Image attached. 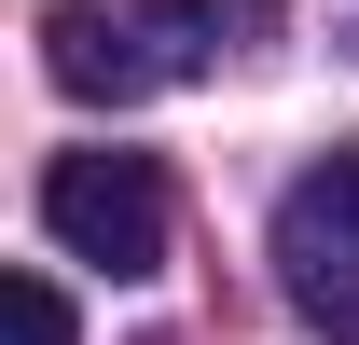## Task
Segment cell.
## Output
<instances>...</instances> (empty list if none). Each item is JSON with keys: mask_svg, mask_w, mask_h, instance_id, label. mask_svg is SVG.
Returning a JSON list of instances; mask_svg holds the SVG:
<instances>
[{"mask_svg": "<svg viewBox=\"0 0 359 345\" xmlns=\"http://www.w3.org/2000/svg\"><path fill=\"white\" fill-rule=\"evenodd\" d=\"M208 55H222L208 0H42V69L83 111H138V97L194 83Z\"/></svg>", "mask_w": 359, "mask_h": 345, "instance_id": "6da1fadb", "label": "cell"}, {"mask_svg": "<svg viewBox=\"0 0 359 345\" xmlns=\"http://www.w3.org/2000/svg\"><path fill=\"white\" fill-rule=\"evenodd\" d=\"M0 318H14V345H69V290H55V276H14Z\"/></svg>", "mask_w": 359, "mask_h": 345, "instance_id": "277c9868", "label": "cell"}, {"mask_svg": "<svg viewBox=\"0 0 359 345\" xmlns=\"http://www.w3.org/2000/svg\"><path fill=\"white\" fill-rule=\"evenodd\" d=\"M42 235L97 276H152L166 262V166L152 152H55L42 166Z\"/></svg>", "mask_w": 359, "mask_h": 345, "instance_id": "7a4b0ae2", "label": "cell"}, {"mask_svg": "<svg viewBox=\"0 0 359 345\" xmlns=\"http://www.w3.org/2000/svg\"><path fill=\"white\" fill-rule=\"evenodd\" d=\"M276 290L332 345H359V152H318L276 194Z\"/></svg>", "mask_w": 359, "mask_h": 345, "instance_id": "3957f363", "label": "cell"}]
</instances>
